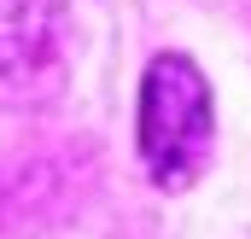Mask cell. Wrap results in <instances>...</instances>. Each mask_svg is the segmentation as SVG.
<instances>
[{
  "label": "cell",
  "mask_w": 251,
  "mask_h": 239,
  "mask_svg": "<svg viewBox=\"0 0 251 239\" xmlns=\"http://www.w3.org/2000/svg\"><path fill=\"white\" fill-rule=\"evenodd\" d=\"M216 111H210V82L187 53H158L140 76V105H134V146L140 164L158 187H193L210 164Z\"/></svg>",
  "instance_id": "obj_1"
},
{
  "label": "cell",
  "mask_w": 251,
  "mask_h": 239,
  "mask_svg": "<svg viewBox=\"0 0 251 239\" xmlns=\"http://www.w3.org/2000/svg\"><path fill=\"white\" fill-rule=\"evenodd\" d=\"M64 53V0H0V99H29Z\"/></svg>",
  "instance_id": "obj_2"
}]
</instances>
